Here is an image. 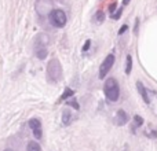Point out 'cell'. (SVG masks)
<instances>
[{"label": "cell", "mask_w": 157, "mask_h": 151, "mask_svg": "<svg viewBox=\"0 0 157 151\" xmlns=\"http://www.w3.org/2000/svg\"><path fill=\"white\" fill-rule=\"evenodd\" d=\"M29 127L30 129H32L33 135H35V138L37 139V140H40L41 138H43V131H41V121L39 118H32L29 120Z\"/></svg>", "instance_id": "5"}, {"label": "cell", "mask_w": 157, "mask_h": 151, "mask_svg": "<svg viewBox=\"0 0 157 151\" xmlns=\"http://www.w3.org/2000/svg\"><path fill=\"white\" fill-rule=\"evenodd\" d=\"M68 103V105H71L72 107H75L76 109V110H78V109H80V106H78V103L76 102V99H73V100H69V102H66Z\"/></svg>", "instance_id": "15"}, {"label": "cell", "mask_w": 157, "mask_h": 151, "mask_svg": "<svg viewBox=\"0 0 157 151\" xmlns=\"http://www.w3.org/2000/svg\"><path fill=\"white\" fill-rule=\"evenodd\" d=\"M46 43H40V41L36 39V43H35V54H36V57L39 58V59H46L47 58V48H46V46H44Z\"/></svg>", "instance_id": "6"}, {"label": "cell", "mask_w": 157, "mask_h": 151, "mask_svg": "<svg viewBox=\"0 0 157 151\" xmlns=\"http://www.w3.org/2000/svg\"><path fill=\"white\" fill-rule=\"evenodd\" d=\"M130 2H131V0H123V6H127Z\"/></svg>", "instance_id": "21"}, {"label": "cell", "mask_w": 157, "mask_h": 151, "mask_svg": "<svg viewBox=\"0 0 157 151\" xmlns=\"http://www.w3.org/2000/svg\"><path fill=\"white\" fill-rule=\"evenodd\" d=\"M136 89H138V92H139V94H141V96H142V99H144V102L149 105V103H150L149 95H147L146 88H145V85L141 83V81H136Z\"/></svg>", "instance_id": "8"}, {"label": "cell", "mask_w": 157, "mask_h": 151, "mask_svg": "<svg viewBox=\"0 0 157 151\" xmlns=\"http://www.w3.org/2000/svg\"><path fill=\"white\" fill-rule=\"evenodd\" d=\"M94 19H95L97 24H102V22L105 21V13H103L102 10H98L97 13H95V15H94Z\"/></svg>", "instance_id": "13"}, {"label": "cell", "mask_w": 157, "mask_h": 151, "mask_svg": "<svg viewBox=\"0 0 157 151\" xmlns=\"http://www.w3.org/2000/svg\"><path fill=\"white\" fill-rule=\"evenodd\" d=\"M48 19H50V24L54 28H63L66 25V22H68L65 11L59 10V8H54V10L50 11Z\"/></svg>", "instance_id": "3"}, {"label": "cell", "mask_w": 157, "mask_h": 151, "mask_svg": "<svg viewBox=\"0 0 157 151\" xmlns=\"http://www.w3.org/2000/svg\"><path fill=\"white\" fill-rule=\"evenodd\" d=\"M132 70V57L127 55V62H125V74H130Z\"/></svg>", "instance_id": "14"}, {"label": "cell", "mask_w": 157, "mask_h": 151, "mask_svg": "<svg viewBox=\"0 0 157 151\" xmlns=\"http://www.w3.org/2000/svg\"><path fill=\"white\" fill-rule=\"evenodd\" d=\"M114 65V54H109L108 57L103 59V62L101 63L99 68V78L103 80V77H106V74L110 72V69L113 68Z\"/></svg>", "instance_id": "4"}, {"label": "cell", "mask_w": 157, "mask_h": 151, "mask_svg": "<svg viewBox=\"0 0 157 151\" xmlns=\"http://www.w3.org/2000/svg\"><path fill=\"white\" fill-rule=\"evenodd\" d=\"M62 78V66H61V62L54 58L48 62L47 65V80L51 84H55Z\"/></svg>", "instance_id": "2"}, {"label": "cell", "mask_w": 157, "mask_h": 151, "mask_svg": "<svg viewBox=\"0 0 157 151\" xmlns=\"http://www.w3.org/2000/svg\"><path fill=\"white\" fill-rule=\"evenodd\" d=\"M26 151H41V147L37 142H29L26 146Z\"/></svg>", "instance_id": "12"}, {"label": "cell", "mask_w": 157, "mask_h": 151, "mask_svg": "<svg viewBox=\"0 0 157 151\" xmlns=\"http://www.w3.org/2000/svg\"><path fill=\"white\" fill-rule=\"evenodd\" d=\"M138 30H139V19H135V25H134V35H138Z\"/></svg>", "instance_id": "18"}, {"label": "cell", "mask_w": 157, "mask_h": 151, "mask_svg": "<svg viewBox=\"0 0 157 151\" xmlns=\"http://www.w3.org/2000/svg\"><path fill=\"white\" fill-rule=\"evenodd\" d=\"M90 46H91V40H87V41H86V44H84V47H83V50H81V51H83V52L88 51Z\"/></svg>", "instance_id": "19"}, {"label": "cell", "mask_w": 157, "mask_h": 151, "mask_svg": "<svg viewBox=\"0 0 157 151\" xmlns=\"http://www.w3.org/2000/svg\"><path fill=\"white\" fill-rule=\"evenodd\" d=\"M121 13H123V10H121V8H119L116 14H112V18H113L114 21H116V19H119V18H120V15H121Z\"/></svg>", "instance_id": "17"}, {"label": "cell", "mask_w": 157, "mask_h": 151, "mask_svg": "<svg viewBox=\"0 0 157 151\" xmlns=\"http://www.w3.org/2000/svg\"><path fill=\"white\" fill-rule=\"evenodd\" d=\"M127 30H128V25H127V24H125V25H123V26H121V28H120V29H119V36L124 35V33L127 32Z\"/></svg>", "instance_id": "16"}, {"label": "cell", "mask_w": 157, "mask_h": 151, "mask_svg": "<svg viewBox=\"0 0 157 151\" xmlns=\"http://www.w3.org/2000/svg\"><path fill=\"white\" fill-rule=\"evenodd\" d=\"M142 125H144V118H142L141 116H134V118H132V129L142 127Z\"/></svg>", "instance_id": "11"}, {"label": "cell", "mask_w": 157, "mask_h": 151, "mask_svg": "<svg viewBox=\"0 0 157 151\" xmlns=\"http://www.w3.org/2000/svg\"><path fill=\"white\" fill-rule=\"evenodd\" d=\"M114 10H116V2H114V3H112V4L109 6V11H110L112 14H113V11H114Z\"/></svg>", "instance_id": "20"}, {"label": "cell", "mask_w": 157, "mask_h": 151, "mask_svg": "<svg viewBox=\"0 0 157 151\" xmlns=\"http://www.w3.org/2000/svg\"><path fill=\"white\" fill-rule=\"evenodd\" d=\"M130 121V117H128V114L125 113L124 110H117L116 113V124L119 125V127H123V125H125L127 122Z\"/></svg>", "instance_id": "7"}, {"label": "cell", "mask_w": 157, "mask_h": 151, "mask_svg": "<svg viewBox=\"0 0 157 151\" xmlns=\"http://www.w3.org/2000/svg\"><path fill=\"white\" fill-rule=\"evenodd\" d=\"M72 113H71V110H68V109H65V110L62 111V124L65 125V127H68V125H71V122H72Z\"/></svg>", "instance_id": "9"}, {"label": "cell", "mask_w": 157, "mask_h": 151, "mask_svg": "<svg viewBox=\"0 0 157 151\" xmlns=\"http://www.w3.org/2000/svg\"><path fill=\"white\" fill-rule=\"evenodd\" d=\"M103 92H105V96L108 98L109 102H117L120 98V87L117 83L116 78L110 77L105 81V85H103Z\"/></svg>", "instance_id": "1"}, {"label": "cell", "mask_w": 157, "mask_h": 151, "mask_svg": "<svg viewBox=\"0 0 157 151\" xmlns=\"http://www.w3.org/2000/svg\"><path fill=\"white\" fill-rule=\"evenodd\" d=\"M4 151H14V150H11V149H7V150H4Z\"/></svg>", "instance_id": "22"}, {"label": "cell", "mask_w": 157, "mask_h": 151, "mask_svg": "<svg viewBox=\"0 0 157 151\" xmlns=\"http://www.w3.org/2000/svg\"><path fill=\"white\" fill-rule=\"evenodd\" d=\"M73 95H75V91H73V89H71V88H65L63 94L61 95V98H59V102H63V100L69 99V98H72Z\"/></svg>", "instance_id": "10"}]
</instances>
